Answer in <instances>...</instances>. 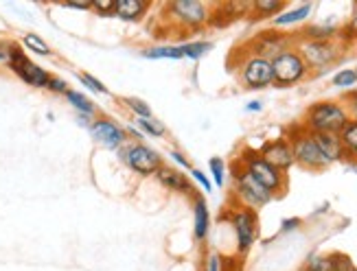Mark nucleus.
Instances as JSON below:
<instances>
[{
    "label": "nucleus",
    "mask_w": 357,
    "mask_h": 271,
    "mask_svg": "<svg viewBox=\"0 0 357 271\" xmlns=\"http://www.w3.org/2000/svg\"><path fill=\"white\" fill-rule=\"evenodd\" d=\"M349 111L342 101H316L307 107L301 125L309 134H340L349 125Z\"/></svg>",
    "instance_id": "nucleus-1"
},
{
    "label": "nucleus",
    "mask_w": 357,
    "mask_h": 271,
    "mask_svg": "<svg viewBox=\"0 0 357 271\" xmlns=\"http://www.w3.org/2000/svg\"><path fill=\"white\" fill-rule=\"evenodd\" d=\"M156 178V182L167 188V190H172V193H180V195H195V188L191 184V180L186 178V173H182L178 167H167L162 164L158 169V173L153 175Z\"/></svg>",
    "instance_id": "nucleus-15"
},
{
    "label": "nucleus",
    "mask_w": 357,
    "mask_h": 271,
    "mask_svg": "<svg viewBox=\"0 0 357 271\" xmlns=\"http://www.w3.org/2000/svg\"><path fill=\"white\" fill-rule=\"evenodd\" d=\"M266 160L276 167L278 171L287 173L294 164V151H291V145L287 138H276V140H268L266 145H263L261 149H257Z\"/></svg>",
    "instance_id": "nucleus-14"
},
{
    "label": "nucleus",
    "mask_w": 357,
    "mask_h": 271,
    "mask_svg": "<svg viewBox=\"0 0 357 271\" xmlns=\"http://www.w3.org/2000/svg\"><path fill=\"white\" fill-rule=\"evenodd\" d=\"M298 271H307V269H305V267H301V269H298Z\"/></svg>",
    "instance_id": "nucleus-46"
},
{
    "label": "nucleus",
    "mask_w": 357,
    "mask_h": 271,
    "mask_svg": "<svg viewBox=\"0 0 357 271\" xmlns=\"http://www.w3.org/2000/svg\"><path fill=\"white\" fill-rule=\"evenodd\" d=\"M169 157H172V160L178 164V169H186V171H191V169H193L191 160H189V157H186L182 151H176V149H172V151H169Z\"/></svg>",
    "instance_id": "nucleus-37"
},
{
    "label": "nucleus",
    "mask_w": 357,
    "mask_h": 271,
    "mask_svg": "<svg viewBox=\"0 0 357 271\" xmlns=\"http://www.w3.org/2000/svg\"><path fill=\"white\" fill-rule=\"evenodd\" d=\"M88 130H90V136L95 142H99L101 147L105 149H123L128 145V132L123 130V127L119 123H114L112 118H97V121H92L88 125Z\"/></svg>",
    "instance_id": "nucleus-13"
},
{
    "label": "nucleus",
    "mask_w": 357,
    "mask_h": 271,
    "mask_svg": "<svg viewBox=\"0 0 357 271\" xmlns=\"http://www.w3.org/2000/svg\"><path fill=\"white\" fill-rule=\"evenodd\" d=\"M340 36V26L335 24H309L305 26L296 40H307V42H333Z\"/></svg>",
    "instance_id": "nucleus-20"
},
{
    "label": "nucleus",
    "mask_w": 357,
    "mask_h": 271,
    "mask_svg": "<svg viewBox=\"0 0 357 271\" xmlns=\"http://www.w3.org/2000/svg\"><path fill=\"white\" fill-rule=\"evenodd\" d=\"M337 40L342 42L344 46L351 44V42H357V3H355V7H353V13H351L349 22H347L342 29H340Z\"/></svg>",
    "instance_id": "nucleus-31"
},
{
    "label": "nucleus",
    "mask_w": 357,
    "mask_h": 271,
    "mask_svg": "<svg viewBox=\"0 0 357 271\" xmlns=\"http://www.w3.org/2000/svg\"><path fill=\"white\" fill-rule=\"evenodd\" d=\"M230 175H232V199H235L241 208L259 212L261 208H266L270 201H274L272 193H268L237 160L230 167Z\"/></svg>",
    "instance_id": "nucleus-3"
},
{
    "label": "nucleus",
    "mask_w": 357,
    "mask_h": 271,
    "mask_svg": "<svg viewBox=\"0 0 357 271\" xmlns=\"http://www.w3.org/2000/svg\"><path fill=\"white\" fill-rule=\"evenodd\" d=\"M237 162L248 173H250L252 178L268 190V193H272L274 199L285 195V190H287V173H283V171H278L276 167H272L257 149H250V147L241 149Z\"/></svg>",
    "instance_id": "nucleus-2"
},
{
    "label": "nucleus",
    "mask_w": 357,
    "mask_h": 271,
    "mask_svg": "<svg viewBox=\"0 0 357 271\" xmlns=\"http://www.w3.org/2000/svg\"><path fill=\"white\" fill-rule=\"evenodd\" d=\"M167 11V20L178 31H199L202 26L211 24L213 3L202 0H176V3L162 5Z\"/></svg>",
    "instance_id": "nucleus-4"
},
{
    "label": "nucleus",
    "mask_w": 357,
    "mask_h": 271,
    "mask_svg": "<svg viewBox=\"0 0 357 271\" xmlns=\"http://www.w3.org/2000/svg\"><path fill=\"white\" fill-rule=\"evenodd\" d=\"M7 61H9V68L18 75L24 84L33 86V88H46L51 82V75L46 72L44 68H40L38 63L31 61L18 46H9L7 49Z\"/></svg>",
    "instance_id": "nucleus-12"
},
{
    "label": "nucleus",
    "mask_w": 357,
    "mask_h": 271,
    "mask_svg": "<svg viewBox=\"0 0 357 271\" xmlns=\"http://www.w3.org/2000/svg\"><path fill=\"white\" fill-rule=\"evenodd\" d=\"M46 88L53 90V92H59V94H66L68 92L66 82H61V79H55V77H51V82H49V86H46Z\"/></svg>",
    "instance_id": "nucleus-41"
},
{
    "label": "nucleus",
    "mask_w": 357,
    "mask_h": 271,
    "mask_svg": "<svg viewBox=\"0 0 357 271\" xmlns=\"http://www.w3.org/2000/svg\"><path fill=\"white\" fill-rule=\"evenodd\" d=\"M347 46L342 42H307V40H296V51L305 59L309 70H329L333 63H337L344 55Z\"/></svg>",
    "instance_id": "nucleus-6"
},
{
    "label": "nucleus",
    "mask_w": 357,
    "mask_h": 271,
    "mask_svg": "<svg viewBox=\"0 0 357 271\" xmlns=\"http://www.w3.org/2000/svg\"><path fill=\"white\" fill-rule=\"evenodd\" d=\"M149 9L151 3L147 0H116L114 3V15L123 22H141Z\"/></svg>",
    "instance_id": "nucleus-17"
},
{
    "label": "nucleus",
    "mask_w": 357,
    "mask_h": 271,
    "mask_svg": "<svg viewBox=\"0 0 357 271\" xmlns=\"http://www.w3.org/2000/svg\"><path fill=\"white\" fill-rule=\"evenodd\" d=\"M285 138L289 140L291 151H294V162H296L298 167H303L307 171H316V173L331 167L327 160H324V155L320 153L314 136L309 134L301 123L289 127Z\"/></svg>",
    "instance_id": "nucleus-5"
},
{
    "label": "nucleus",
    "mask_w": 357,
    "mask_h": 271,
    "mask_svg": "<svg viewBox=\"0 0 357 271\" xmlns=\"http://www.w3.org/2000/svg\"><path fill=\"white\" fill-rule=\"evenodd\" d=\"M303 226V219L301 217H289V219H283L281 221V234H287V232H294Z\"/></svg>",
    "instance_id": "nucleus-38"
},
{
    "label": "nucleus",
    "mask_w": 357,
    "mask_h": 271,
    "mask_svg": "<svg viewBox=\"0 0 357 271\" xmlns=\"http://www.w3.org/2000/svg\"><path fill=\"white\" fill-rule=\"evenodd\" d=\"M294 46H296V38H291V36L283 33V31H278V29H268V31H261V33H257L250 42H248L243 53L257 55V57L272 61L281 53L294 49Z\"/></svg>",
    "instance_id": "nucleus-10"
},
{
    "label": "nucleus",
    "mask_w": 357,
    "mask_h": 271,
    "mask_svg": "<svg viewBox=\"0 0 357 271\" xmlns=\"http://www.w3.org/2000/svg\"><path fill=\"white\" fill-rule=\"evenodd\" d=\"M22 44L26 46L29 51H33L36 55H42V57H49L53 51H51V46L46 44L40 36H36V33H26L24 38H22Z\"/></svg>",
    "instance_id": "nucleus-32"
},
{
    "label": "nucleus",
    "mask_w": 357,
    "mask_h": 271,
    "mask_svg": "<svg viewBox=\"0 0 357 271\" xmlns=\"http://www.w3.org/2000/svg\"><path fill=\"white\" fill-rule=\"evenodd\" d=\"M239 82L245 90H266L274 86V72H272V61L263 59L257 55L243 53L237 66Z\"/></svg>",
    "instance_id": "nucleus-11"
},
{
    "label": "nucleus",
    "mask_w": 357,
    "mask_h": 271,
    "mask_svg": "<svg viewBox=\"0 0 357 271\" xmlns=\"http://www.w3.org/2000/svg\"><path fill=\"white\" fill-rule=\"evenodd\" d=\"M314 3H303V5H296L291 9H285L276 15V18L272 20L274 29H287V26H296L305 20H309V15L314 13Z\"/></svg>",
    "instance_id": "nucleus-19"
},
{
    "label": "nucleus",
    "mask_w": 357,
    "mask_h": 271,
    "mask_svg": "<svg viewBox=\"0 0 357 271\" xmlns=\"http://www.w3.org/2000/svg\"><path fill=\"white\" fill-rule=\"evenodd\" d=\"M342 271H357V267H355V265H351V267H347V269H342Z\"/></svg>",
    "instance_id": "nucleus-45"
},
{
    "label": "nucleus",
    "mask_w": 357,
    "mask_h": 271,
    "mask_svg": "<svg viewBox=\"0 0 357 271\" xmlns=\"http://www.w3.org/2000/svg\"><path fill=\"white\" fill-rule=\"evenodd\" d=\"M303 267L307 271H333V263L329 258V254H309Z\"/></svg>",
    "instance_id": "nucleus-29"
},
{
    "label": "nucleus",
    "mask_w": 357,
    "mask_h": 271,
    "mask_svg": "<svg viewBox=\"0 0 357 271\" xmlns=\"http://www.w3.org/2000/svg\"><path fill=\"white\" fill-rule=\"evenodd\" d=\"M331 86L337 88V90H347V92L355 90V86H357V75H355V70L353 68L337 70L333 75V79H331Z\"/></svg>",
    "instance_id": "nucleus-27"
},
{
    "label": "nucleus",
    "mask_w": 357,
    "mask_h": 271,
    "mask_svg": "<svg viewBox=\"0 0 357 271\" xmlns=\"http://www.w3.org/2000/svg\"><path fill=\"white\" fill-rule=\"evenodd\" d=\"M79 82H82L88 90H92V92H97V94H107V88L99 82L97 77H92V75H88V72H82V75H79Z\"/></svg>",
    "instance_id": "nucleus-33"
},
{
    "label": "nucleus",
    "mask_w": 357,
    "mask_h": 271,
    "mask_svg": "<svg viewBox=\"0 0 357 271\" xmlns=\"http://www.w3.org/2000/svg\"><path fill=\"white\" fill-rule=\"evenodd\" d=\"M272 72H274V86L278 88H291L303 84L309 77V70L305 59L301 57V53L296 51V46L285 53H281L278 57L272 59Z\"/></svg>",
    "instance_id": "nucleus-9"
},
{
    "label": "nucleus",
    "mask_w": 357,
    "mask_h": 271,
    "mask_svg": "<svg viewBox=\"0 0 357 271\" xmlns=\"http://www.w3.org/2000/svg\"><path fill=\"white\" fill-rule=\"evenodd\" d=\"M353 70H355V75H357V66H355V68H353Z\"/></svg>",
    "instance_id": "nucleus-47"
},
{
    "label": "nucleus",
    "mask_w": 357,
    "mask_h": 271,
    "mask_svg": "<svg viewBox=\"0 0 357 271\" xmlns=\"http://www.w3.org/2000/svg\"><path fill=\"white\" fill-rule=\"evenodd\" d=\"M287 9V3L283 0H255L250 3V15L252 20H268V18H276L278 13Z\"/></svg>",
    "instance_id": "nucleus-21"
},
{
    "label": "nucleus",
    "mask_w": 357,
    "mask_h": 271,
    "mask_svg": "<svg viewBox=\"0 0 357 271\" xmlns=\"http://www.w3.org/2000/svg\"><path fill=\"white\" fill-rule=\"evenodd\" d=\"M121 160L128 164L130 171H134L138 178H153L158 173V169L165 164L162 155L151 149L145 142H128L126 147L121 149Z\"/></svg>",
    "instance_id": "nucleus-8"
},
{
    "label": "nucleus",
    "mask_w": 357,
    "mask_h": 271,
    "mask_svg": "<svg viewBox=\"0 0 357 271\" xmlns=\"http://www.w3.org/2000/svg\"><path fill=\"white\" fill-rule=\"evenodd\" d=\"M68 9H77V11H88L92 9V3H66Z\"/></svg>",
    "instance_id": "nucleus-42"
},
{
    "label": "nucleus",
    "mask_w": 357,
    "mask_h": 271,
    "mask_svg": "<svg viewBox=\"0 0 357 271\" xmlns=\"http://www.w3.org/2000/svg\"><path fill=\"white\" fill-rule=\"evenodd\" d=\"M245 111H263V103L261 101H250V103H245Z\"/></svg>",
    "instance_id": "nucleus-43"
},
{
    "label": "nucleus",
    "mask_w": 357,
    "mask_h": 271,
    "mask_svg": "<svg viewBox=\"0 0 357 271\" xmlns=\"http://www.w3.org/2000/svg\"><path fill=\"white\" fill-rule=\"evenodd\" d=\"M147 59H182L180 44H165V46H149L143 51Z\"/></svg>",
    "instance_id": "nucleus-23"
},
{
    "label": "nucleus",
    "mask_w": 357,
    "mask_h": 271,
    "mask_svg": "<svg viewBox=\"0 0 357 271\" xmlns=\"http://www.w3.org/2000/svg\"><path fill=\"white\" fill-rule=\"evenodd\" d=\"M222 271H241V258H222Z\"/></svg>",
    "instance_id": "nucleus-40"
},
{
    "label": "nucleus",
    "mask_w": 357,
    "mask_h": 271,
    "mask_svg": "<svg viewBox=\"0 0 357 271\" xmlns=\"http://www.w3.org/2000/svg\"><path fill=\"white\" fill-rule=\"evenodd\" d=\"M312 136L316 140L320 153L324 155V160H327L329 164L344 162V149H342L340 134H312Z\"/></svg>",
    "instance_id": "nucleus-18"
},
{
    "label": "nucleus",
    "mask_w": 357,
    "mask_h": 271,
    "mask_svg": "<svg viewBox=\"0 0 357 271\" xmlns=\"http://www.w3.org/2000/svg\"><path fill=\"white\" fill-rule=\"evenodd\" d=\"M182 59H202L208 51H213V42L206 40H195V42H184L180 44Z\"/></svg>",
    "instance_id": "nucleus-24"
},
{
    "label": "nucleus",
    "mask_w": 357,
    "mask_h": 271,
    "mask_svg": "<svg viewBox=\"0 0 357 271\" xmlns=\"http://www.w3.org/2000/svg\"><path fill=\"white\" fill-rule=\"evenodd\" d=\"M355 169H357V167H355Z\"/></svg>",
    "instance_id": "nucleus-48"
},
{
    "label": "nucleus",
    "mask_w": 357,
    "mask_h": 271,
    "mask_svg": "<svg viewBox=\"0 0 357 271\" xmlns=\"http://www.w3.org/2000/svg\"><path fill=\"white\" fill-rule=\"evenodd\" d=\"M224 217L228 219L232 232H235L237 254L239 256H245V254L255 247L259 238V215L255 210L241 208V206H232Z\"/></svg>",
    "instance_id": "nucleus-7"
},
{
    "label": "nucleus",
    "mask_w": 357,
    "mask_h": 271,
    "mask_svg": "<svg viewBox=\"0 0 357 271\" xmlns=\"http://www.w3.org/2000/svg\"><path fill=\"white\" fill-rule=\"evenodd\" d=\"M189 175H191V180H193V182H197L202 188H204V193H213V182H211V178H208V175H206L204 171L191 169Z\"/></svg>",
    "instance_id": "nucleus-34"
},
{
    "label": "nucleus",
    "mask_w": 357,
    "mask_h": 271,
    "mask_svg": "<svg viewBox=\"0 0 357 271\" xmlns=\"http://www.w3.org/2000/svg\"><path fill=\"white\" fill-rule=\"evenodd\" d=\"M211 232V210L204 195H193V236L197 243H204Z\"/></svg>",
    "instance_id": "nucleus-16"
},
{
    "label": "nucleus",
    "mask_w": 357,
    "mask_h": 271,
    "mask_svg": "<svg viewBox=\"0 0 357 271\" xmlns=\"http://www.w3.org/2000/svg\"><path fill=\"white\" fill-rule=\"evenodd\" d=\"M66 99H68V103L79 111L82 116H92L95 114V105H92V101L88 99V97H84L82 92H75V90H68L66 92Z\"/></svg>",
    "instance_id": "nucleus-26"
},
{
    "label": "nucleus",
    "mask_w": 357,
    "mask_h": 271,
    "mask_svg": "<svg viewBox=\"0 0 357 271\" xmlns=\"http://www.w3.org/2000/svg\"><path fill=\"white\" fill-rule=\"evenodd\" d=\"M136 127L141 130V134H147L151 138H165L167 136V125L162 121H158L156 116L149 118H134Z\"/></svg>",
    "instance_id": "nucleus-25"
},
{
    "label": "nucleus",
    "mask_w": 357,
    "mask_h": 271,
    "mask_svg": "<svg viewBox=\"0 0 357 271\" xmlns=\"http://www.w3.org/2000/svg\"><path fill=\"white\" fill-rule=\"evenodd\" d=\"M114 3L116 0H95V3H92V9H95L99 15H114Z\"/></svg>",
    "instance_id": "nucleus-36"
},
{
    "label": "nucleus",
    "mask_w": 357,
    "mask_h": 271,
    "mask_svg": "<svg viewBox=\"0 0 357 271\" xmlns=\"http://www.w3.org/2000/svg\"><path fill=\"white\" fill-rule=\"evenodd\" d=\"M0 59H7V51L3 49V46H0Z\"/></svg>",
    "instance_id": "nucleus-44"
},
{
    "label": "nucleus",
    "mask_w": 357,
    "mask_h": 271,
    "mask_svg": "<svg viewBox=\"0 0 357 271\" xmlns=\"http://www.w3.org/2000/svg\"><path fill=\"white\" fill-rule=\"evenodd\" d=\"M204 271H222V256H220V254H215V251L208 254Z\"/></svg>",
    "instance_id": "nucleus-39"
},
{
    "label": "nucleus",
    "mask_w": 357,
    "mask_h": 271,
    "mask_svg": "<svg viewBox=\"0 0 357 271\" xmlns=\"http://www.w3.org/2000/svg\"><path fill=\"white\" fill-rule=\"evenodd\" d=\"M340 140H342L344 160L357 167V123L355 121H349V125L340 132Z\"/></svg>",
    "instance_id": "nucleus-22"
},
{
    "label": "nucleus",
    "mask_w": 357,
    "mask_h": 271,
    "mask_svg": "<svg viewBox=\"0 0 357 271\" xmlns=\"http://www.w3.org/2000/svg\"><path fill=\"white\" fill-rule=\"evenodd\" d=\"M208 169H211V182L213 186H224L226 184V173H228V167L224 162V157L220 155H215L208 160Z\"/></svg>",
    "instance_id": "nucleus-28"
},
{
    "label": "nucleus",
    "mask_w": 357,
    "mask_h": 271,
    "mask_svg": "<svg viewBox=\"0 0 357 271\" xmlns=\"http://www.w3.org/2000/svg\"><path fill=\"white\" fill-rule=\"evenodd\" d=\"M121 103L132 111L134 118H149V116H153V114H151V107H149L143 99L126 97V99H121Z\"/></svg>",
    "instance_id": "nucleus-30"
},
{
    "label": "nucleus",
    "mask_w": 357,
    "mask_h": 271,
    "mask_svg": "<svg viewBox=\"0 0 357 271\" xmlns=\"http://www.w3.org/2000/svg\"><path fill=\"white\" fill-rule=\"evenodd\" d=\"M342 103H344V107L349 111V118L357 123V88L344 94V101Z\"/></svg>",
    "instance_id": "nucleus-35"
}]
</instances>
